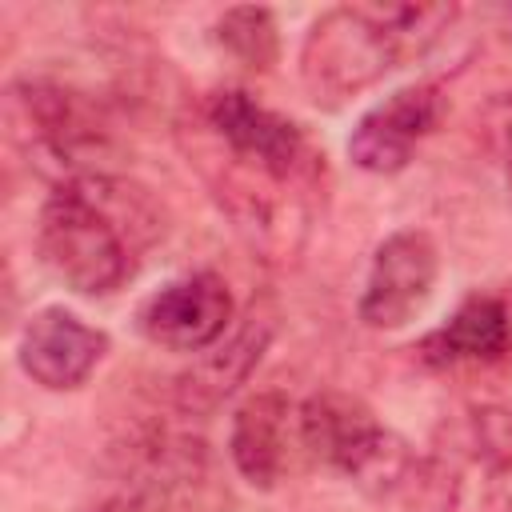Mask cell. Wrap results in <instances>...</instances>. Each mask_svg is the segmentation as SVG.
<instances>
[{"instance_id": "6da1fadb", "label": "cell", "mask_w": 512, "mask_h": 512, "mask_svg": "<svg viewBox=\"0 0 512 512\" xmlns=\"http://www.w3.org/2000/svg\"><path fill=\"white\" fill-rule=\"evenodd\" d=\"M164 236L156 196L116 172L64 180L40 208L36 252L44 268L80 296L124 288L140 252Z\"/></svg>"}, {"instance_id": "7a4b0ae2", "label": "cell", "mask_w": 512, "mask_h": 512, "mask_svg": "<svg viewBox=\"0 0 512 512\" xmlns=\"http://www.w3.org/2000/svg\"><path fill=\"white\" fill-rule=\"evenodd\" d=\"M456 4H340L312 20L300 84L320 108H340L408 56H424L456 20Z\"/></svg>"}, {"instance_id": "3957f363", "label": "cell", "mask_w": 512, "mask_h": 512, "mask_svg": "<svg viewBox=\"0 0 512 512\" xmlns=\"http://www.w3.org/2000/svg\"><path fill=\"white\" fill-rule=\"evenodd\" d=\"M8 136L56 184L112 172L120 136L96 96L56 80H16L4 96Z\"/></svg>"}, {"instance_id": "277c9868", "label": "cell", "mask_w": 512, "mask_h": 512, "mask_svg": "<svg viewBox=\"0 0 512 512\" xmlns=\"http://www.w3.org/2000/svg\"><path fill=\"white\" fill-rule=\"evenodd\" d=\"M300 444L312 460L344 472L372 496H392L420 476L412 448L388 432L376 412L348 392H316L296 412Z\"/></svg>"}, {"instance_id": "5b68a950", "label": "cell", "mask_w": 512, "mask_h": 512, "mask_svg": "<svg viewBox=\"0 0 512 512\" xmlns=\"http://www.w3.org/2000/svg\"><path fill=\"white\" fill-rule=\"evenodd\" d=\"M204 124L208 132L224 144V156L256 176H268L284 188L292 184H308L316 160L304 128L272 108H264L260 100H252L240 88H224L216 96H208L204 104Z\"/></svg>"}, {"instance_id": "8992f818", "label": "cell", "mask_w": 512, "mask_h": 512, "mask_svg": "<svg viewBox=\"0 0 512 512\" xmlns=\"http://www.w3.org/2000/svg\"><path fill=\"white\" fill-rule=\"evenodd\" d=\"M440 276V252L428 232L420 228H400L380 248L372 252V268L360 292V320L376 332L404 328L432 296Z\"/></svg>"}, {"instance_id": "52a82bcc", "label": "cell", "mask_w": 512, "mask_h": 512, "mask_svg": "<svg viewBox=\"0 0 512 512\" xmlns=\"http://www.w3.org/2000/svg\"><path fill=\"white\" fill-rule=\"evenodd\" d=\"M440 120H444V96L436 84L396 88L356 120L348 136V156L364 172L392 176L408 168L412 152L436 132Z\"/></svg>"}, {"instance_id": "ba28073f", "label": "cell", "mask_w": 512, "mask_h": 512, "mask_svg": "<svg viewBox=\"0 0 512 512\" xmlns=\"http://www.w3.org/2000/svg\"><path fill=\"white\" fill-rule=\"evenodd\" d=\"M232 324V292L216 272L168 280L140 304V332L168 352H204Z\"/></svg>"}, {"instance_id": "9c48e42d", "label": "cell", "mask_w": 512, "mask_h": 512, "mask_svg": "<svg viewBox=\"0 0 512 512\" xmlns=\"http://www.w3.org/2000/svg\"><path fill=\"white\" fill-rule=\"evenodd\" d=\"M272 336H276V312L268 304H252L240 316V324L232 328L228 340L220 336L212 348H204L200 360H192V368H184L176 376V388H172L176 408L184 416H208V412H216L252 376V368L268 352Z\"/></svg>"}, {"instance_id": "30bf717a", "label": "cell", "mask_w": 512, "mask_h": 512, "mask_svg": "<svg viewBox=\"0 0 512 512\" xmlns=\"http://www.w3.org/2000/svg\"><path fill=\"white\" fill-rule=\"evenodd\" d=\"M108 352V332L84 324L76 312L48 304L28 316L20 332V368L48 392L80 388Z\"/></svg>"}, {"instance_id": "8fae6325", "label": "cell", "mask_w": 512, "mask_h": 512, "mask_svg": "<svg viewBox=\"0 0 512 512\" xmlns=\"http://www.w3.org/2000/svg\"><path fill=\"white\" fill-rule=\"evenodd\" d=\"M444 484L452 500H472L476 512H512V408L468 416Z\"/></svg>"}, {"instance_id": "7c38bea8", "label": "cell", "mask_w": 512, "mask_h": 512, "mask_svg": "<svg viewBox=\"0 0 512 512\" xmlns=\"http://www.w3.org/2000/svg\"><path fill=\"white\" fill-rule=\"evenodd\" d=\"M292 404L284 392L248 396L228 428V452L236 472L252 488H276L288 468V436H292Z\"/></svg>"}, {"instance_id": "4fadbf2b", "label": "cell", "mask_w": 512, "mask_h": 512, "mask_svg": "<svg viewBox=\"0 0 512 512\" xmlns=\"http://www.w3.org/2000/svg\"><path fill=\"white\" fill-rule=\"evenodd\" d=\"M512 340L508 308L496 296H468L444 328H436L424 340V356L432 364H460V360H500Z\"/></svg>"}, {"instance_id": "5bb4252c", "label": "cell", "mask_w": 512, "mask_h": 512, "mask_svg": "<svg viewBox=\"0 0 512 512\" xmlns=\"http://www.w3.org/2000/svg\"><path fill=\"white\" fill-rule=\"evenodd\" d=\"M216 44L244 68L252 72H268L280 56V36H276V20L268 8H252V4H240V8H228L216 28H212Z\"/></svg>"}, {"instance_id": "9a60e30c", "label": "cell", "mask_w": 512, "mask_h": 512, "mask_svg": "<svg viewBox=\"0 0 512 512\" xmlns=\"http://www.w3.org/2000/svg\"><path fill=\"white\" fill-rule=\"evenodd\" d=\"M476 124H480L484 144H488L492 152H500L504 160H512V92L492 96V100L484 104V112L476 116Z\"/></svg>"}, {"instance_id": "2e32d148", "label": "cell", "mask_w": 512, "mask_h": 512, "mask_svg": "<svg viewBox=\"0 0 512 512\" xmlns=\"http://www.w3.org/2000/svg\"><path fill=\"white\" fill-rule=\"evenodd\" d=\"M508 192H512V160H508Z\"/></svg>"}]
</instances>
